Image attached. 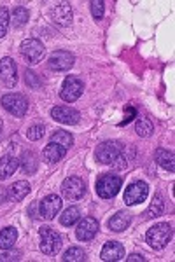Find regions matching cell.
Masks as SVG:
<instances>
[{"instance_id": "cell-18", "label": "cell", "mask_w": 175, "mask_h": 262, "mask_svg": "<svg viewBox=\"0 0 175 262\" xmlns=\"http://www.w3.org/2000/svg\"><path fill=\"white\" fill-rule=\"evenodd\" d=\"M18 166H20L18 158H14V156H11V154L2 156V158H0V180H6L14 175Z\"/></svg>"}, {"instance_id": "cell-8", "label": "cell", "mask_w": 175, "mask_h": 262, "mask_svg": "<svg viewBox=\"0 0 175 262\" xmlns=\"http://www.w3.org/2000/svg\"><path fill=\"white\" fill-rule=\"evenodd\" d=\"M149 194V187L146 182H133L126 187L125 191V203L126 205H139V203L146 201Z\"/></svg>"}, {"instance_id": "cell-27", "label": "cell", "mask_w": 175, "mask_h": 262, "mask_svg": "<svg viewBox=\"0 0 175 262\" xmlns=\"http://www.w3.org/2000/svg\"><path fill=\"white\" fill-rule=\"evenodd\" d=\"M63 260L65 262H84L86 260V252L79 247H72L63 253Z\"/></svg>"}, {"instance_id": "cell-5", "label": "cell", "mask_w": 175, "mask_h": 262, "mask_svg": "<svg viewBox=\"0 0 175 262\" xmlns=\"http://www.w3.org/2000/svg\"><path fill=\"white\" fill-rule=\"evenodd\" d=\"M123 154V145L119 142H104L96 149V161L102 164L116 163Z\"/></svg>"}, {"instance_id": "cell-6", "label": "cell", "mask_w": 175, "mask_h": 262, "mask_svg": "<svg viewBox=\"0 0 175 262\" xmlns=\"http://www.w3.org/2000/svg\"><path fill=\"white\" fill-rule=\"evenodd\" d=\"M62 248V236L51 227L41 229V250L46 255H56Z\"/></svg>"}, {"instance_id": "cell-16", "label": "cell", "mask_w": 175, "mask_h": 262, "mask_svg": "<svg viewBox=\"0 0 175 262\" xmlns=\"http://www.w3.org/2000/svg\"><path fill=\"white\" fill-rule=\"evenodd\" d=\"M100 257H102V260H107V262L121 260L123 257H125V247L118 242H109L104 245V248H102Z\"/></svg>"}, {"instance_id": "cell-24", "label": "cell", "mask_w": 175, "mask_h": 262, "mask_svg": "<svg viewBox=\"0 0 175 262\" xmlns=\"http://www.w3.org/2000/svg\"><path fill=\"white\" fill-rule=\"evenodd\" d=\"M163 210H165V201L163 198L160 196V194H156L154 200L151 201V205H149V208L144 212V219L149 221V219H154V217H160V215H163Z\"/></svg>"}, {"instance_id": "cell-32", "label": "cell", "mask_w": 175, "mask_h": 262, "mask_svg": "<svg viewBox=\"0 0 175 262\" xmlns=\"http://www.w3.org/2000/svg\"><path fill=\"white\" fill-rule=\"evenodd\" d=\"M89 7H91V14L95 19H102L104 18V11H105V4L102 0H93L89 2Z\"/></svg>"}, {"instance_id": "cell-33", "label": "cell", "mask_w": 175, "mask_h": 262, "mask_svg": "<svg viewBox=\"0 0 175 262\" xmlns=\"http://www.w3.org/2000/svg\"><path fill=\"white\" fill-rule=\"evenodd\" d=\"M25 81H27L28 86H32L33 90H39V88L42 86V81H41L39 77H37L35 72H30V70H27V74H25Z\"/></svg>"}, {"instance_id": "cell-1", "label": "cell", "mask_w": 175, "mask_h": 262, "mask_svg": "<svg viewBox=\"0 0 175 262\" xmlns=\"http://www.w3.org/2000/svg\"><path fill=\"white\" fill-rule=\"evenodd\" d=\"M172 226L166 222H161V224H156L152 226L151 229L147 231L146 234V242L152 250H163V248L172 242Z\"/></svg>"}, {"instance_id": "cell-12", "label": "cell", "mask_w": 175, "mask_h": 262, "mask_svg": "<svg viewBox=\"0 0 175 262\" xmlns=\"http://www.w3.org/2000/svg\"><path fill=\"white\" fill-rule=\"evenodd\" d=\"M98 221L93 217H84L83 221L77 224V229H75V236H77V239L81 242H89V239H93L96 236L98 232Z\"/></svg>"}, {"instance_id": "cell-14", "label": "cell", "mask_w": 175, "mask_h": 262, "mask_svg": "<svg viewBox=\"0 0 175 262\" xmlns=\"http://www.w3.org/2000/svg\"><path fill=\"white\" fill-rule=\"evenodd\" d=\"M51 117L54 121L62 122V124H77L81 119V114L75 108L65 107V105H58L51 111Z\"/></svg>"}, {"instance_id": "cell-20", "label": "cell", "mask_w": 175, "mask_h": 262, "mask_svg": "<svg viewBox=\"0 0 175 262\" xmlns=\"http://www.w3.org/2000/svg\"><path fill=\"white\" fill-rule=\"evenodd\" d=\"M154 158H156V163L160 164L161 168H165L166 171L173 173V170H175L173 152L165 150V149H158V150H156V154H154Z\"/></svg>"}, {"instance_id": "cell-10", "label": "cell", "mask_w": 175, "mask_h": 262, "mask_svg": "<svg viewBox=\"0 0 175 262\" xmlns=\"http://www.w3.org/2000/svg\"><path fill=\"white\" fill-rule=\"evenodd\" d=\"M74 54L68 53V51H54L53 54L49 56L48 65L51 70H56V72H63L68 70L72 65H74Z\"/></svg>"}, {"instance_id": "cell-2", "label": "cell", "mask_w": 175, "mask_h": 262, "mask_svg": "<svg viewBox=\"0 0 175 262\" xmlns=\"http://www.w3.org/2000/svg\"><path fill=\"white\" fill-rule=\"evenodd\" d=\"M121 185H123L121 177L114 175V173H107V175H104V177L98 179L96 194L100 198H104V200H110V198H114L119 192Z\"/></svg>"}, {"instance_id": "cell-7", "label": "cell", "mask_w": 175, "mask_h": 262, "mask_svg": "<svg viewBox=\"0 0 175 262\" xmlns=\"http://www.w3.org/2000/svg\"><path fill=\"white\" fill-rule=\"evenodd\" d=\"M83 91H84V84H83L81 79H77V77H67L65 81H63V84H62L60 96H62L63 101H68V103H72V101H75L81 95H83Z\"/></svg>"}, {"instance_id": "cell-3", "label": "cell", "mask_w": 175, "mask_h": 262, "mask_svg": "<svg viewBox=\"0 0 175 262\" xmlns=\"http://www.w3.org/2000/svg\"><path fill=\"white\" fill-rule=\"evenodd\" d=\"M2 107L6 108L7 112L12 114L16 117H23L28 111V100L25 98L20 93H9V95H4L2 100H0Z\"/></svg>"}, {"instance_id": "cell-21", "label": "cell", "mask_w": 175, "mask_h": 262, "mask_svg": "<svg viewBox=\"0 0 175 262\" xmlns=\"http://www.w3.org/2000/svg\"><path fill=\"white\" fill-rule=\"evenodd\" d=\"M30 189H32V187H30L28 182L18 180L9 187V198H11V200H14V201H21V200H25V198L28 196Z\"/></svg>"}, {"instance_id": "cell-11", "label": "cell", "mask_w": 175, "mask_h": 262, "mask_svg": "<svg viewBox=\"0 0 175 262\" xmlns=\"http://www.w3.org/2000/svg\"><path fill=\"white\" fill-rule=\"evenodd\" d=\"M39 210H41L39 215H42L46 221H53L60 210H62V200H60L56 194H49V196H46L44 200L41 201Z\"/></svg>"}, {"instance_id": "cell-23", "label": "cell", "mask_w": 175, "mask_h": 262, "mask_svg": "<svg viewBox=\"0 0 175 262\" xmlns=\"http://www.w3.org/2000/svg\"><path fill=\"white\" fill-rule=\"evenodd\" d=\"M18 239V231L14 227H6L0 231V248L2 250H11Z\"/></svg>"}, {"instance_id": "cell-26", "label": "cell", "mask_w": 175, "mask_h": 262, "mask_svg": "<svg viewBox=\"0 0 175 262\" xmlns=\"http://www.w3.org/2000/svg\"><path fill=\"white\" fill-rule=\"evenodd\" d=\"M53 143H58V145L65 147V149L68 150L72 147V143H74V138H72V135L68 133V131H63V129H58L56 133L51 137V140Z\"/></svg>"}, {"instance_id": "cell-34", "label": "cell", "mask_w": 175, "mask_h": 262, "mask_svg": "<svg viewBox=\"0 0 175 262\" xmlns=\"http://www.w3.org/2000/svg\"><path fill=\"white\" fill-rule=\"evenodd\" d=\"M135 117H139V114H137V108H135V107H126V108H125V119L119 122V126L128 124V122L133 121Z\"/></svg>"}, {"instance_id": "cell-4", "label": "cell", "mask_w": 175, "mask_h": 262, "mask_svg": "<svg viewBox=\"0 0 175 262\" xmlns=\"http://www.w3.org/2000/svg\"><path fill=\"white\" fill-rule=\"evenodd\" d=\"M20 53L28 63L35 65V63H39L42 58H44L46 49H44V44H42L39 39H27L21 42Z\"/></svg>"}, {"instance_id": "cell-29", "label": "cell", "mask_w": 175, "mask_h": 262, "mask_svg": "<svg viewBox=\"0 0 175 262\" xmlns=\"http://www.w3.org/2000/svg\"><path fill=\"white\" fill-rule=\"evenodd\" d=\"M12 25H14L16 28H20V27H23V25H27V21H28V11L25 9V7H16L14 11H12Z\"/></svg>"}, {"instance_id": "cell-38", "label": "cell", "mask_w": 175, "mask_h": 262, "mask_svg": "<svg viewBox=\"0 0 175 262\" xmlns=\"http://www.w3.org/2000/svg\"><path fill=\"white\" fill-rule=\"evenodd\" d=\"M35 206H37V205H32V206H30V213H32V217H33V219H37V215H35Z\"/></svg>"}, {"instance_id": "cell-35", "label": "cell", "mask_w": 175, "mask_h": 262, "mask_svg": "<svg viewBox=\"0 0 175 262\" xmlns=\"http://www.w3.org/2000/svg\"><path fill=\"white\" fill-rule=\"evenodd\" d=\"M21 253L20 252H6L0 255V262H12V260H20Z\"/></svg>"}, {"instance_id": "cell-36", "label": "cell", "mask_w": 175, "mask_h": 262, "mask_svg": "<svg viewBox=\"0 0 175 262\" xmlns=\"http://www.w3.org/2000/svg\"><path fill=\"white\" fill-rule=\"evenodd\" d=\"M128 262H144L146 260V257L142 255V253H131L130 257H126Z\"/></svg>"}, {"instance_id": "cell-17", "label": "cell", "mask_w": 175, "mask_h": 262, "mask_svg": "<svg viewBox=\"0 0 175 262\" xmlns=\"http://www.w3.org/2000/svg\"><path fill=\"white\" fill-rule=\"evenodd\" d=\"M67 154V149L62 145H58V143H53L49 142L48 145H46V149L42 150V158H44V161L48 164H54L58 161H62L63 158H65Z\"/></svg>"}, {"instance_id": "cell-37", "label": "cell", "mask_w": 175, "mask_h": 262, "mask_svg": "<svg viewBox=\"0 0 175 262\" xmlns=\"http://www.w3.org/2000/svg\"><path fill=\"white\" fill-rule=\"evenodd\" d=\"M7 198H9V191H7L6 187H0V203L6 201Z\"/></svg>"}, {"instance_id": "cell-31", "label": "cell", "mask_w": 175, "mask_h": 262, "mask_svg": "<svg viewBox=\"0 0 175 262\" xmlns=\"http://www.w3.org/2000/svg\"><path fill=\"white\" fill-rule=\"evenodd\" d=\"M44 137V126L42 124H33L30 126L28 131H27V138L28 140H41V138Z\"/></svg>"}, {"instance_id": "cell-15", "label": "cell", "mask_w": 175, "mask_h": 262, "mask_svg": "<svg viewBox=\"0 0 175 262\" xmlns=\"http://www.w3.org/2000/svg\"><path fill=\"white\" fill-rule=\"evenodd\" d=\"M51 18L60 27H68L72 23V9L68 2H60L51 9Z\"/></svg>"}, {"instance_id": "cell-9", "label": "cell", "mask_w": 175, "mask_h": 262, "mask_svg": "<svg viewBox=\"0 0 175 262\" xmlns=\"http://www.w3.org/2000/svg\"><path fill=\"white\" fill-rule=\"evenodd\" d=\"M62 192L67 200H79L86 192V185L79 177H68L62 184Z\"/></svg>"}, {"instance_id": "cell-25", "label": "cell", "mask_w": 175, "mask_h": 262, "mask_svg": "<svg viewBox=\"0 0 175 262\" xmlns=\"http://www.w3.org/2000/svg\"><path fill=\"white\" fill-rule=\"evenodd\" d=\"M79 219H81V210L77 206H70V208H67L62 217H60V222H62V226H74Z\"/></svg>"}, {"instance_id": "cell-30", "label": "cell", "mask_w": 175, "mask_h": 262, "mask_svg": "<svg viewBox=\"0 0 175 262\" xmlns=\"http://www.w3.org/2000/svg\"><path fill=\"white\" fill-rule=\"evenodd\" d=\"M9 23H11V18H9V11H7V7H0V37H4L7 33Z\"/></svg>"}, {"instance_id": "cell-22", "label": "cell", "mask_w": 175, "mask_h": 262, "mask_svg": "<svg viewBox=\"0 0 175 262\" xmlns=\"http://www.w3.org/2000/svg\"><path fill=\"white\" fill-rule=\"evenodd\" d=\"M37 166H39V159H37V154L32 150L23 152L21 156V168L27 175H33L37 171Z\"/></svg>"}, {"instance_id": "cell-19", "label": "cell", "mask_w": 175, "mask_h": 262, "mask_svg": "<svg viewBox=\"0 0 175 262\" xmlns=\"http://www.w3.org/2000/svg\"><path fill=\"white\" fill-rule=\"evenodd\" d=\"M130 224H131V213L126 212V210H121V212H118L109 221V227H110V231H114V232H121V231H125Z\"/></svg>"}, {"instance_id": "cell-39", "label": "cell", "mask_w": 175, "mask_h": 262, "mask_svg": "<svg viewBox=\"0 0 175 262\" xmlns=\"http://www.w3.org/2000/svg\"><path fill=\"white\" fill-rule=\"evenodd\" d=\"M0 135H2V121H0Z\"/></svg>"}, {"instance_id": "cell-13", "label": "cell", "mask_w": 175, "mask_h": 262, "mask_svg": "<svg viewBox=\"0 0 175 262\" xmlns=\"http://www.w3.org/2000/svg\"><path fill=\"white\" fill-rule=\"evenodd\" d=\"M18 69H16V63L11 58H4L0 60V81L4 82V86L12 88L18 82Z\"/></svg>"}, {"instance_id": "cell-28", "label": "cell", "mask_w": 175, "mask_h": 262, "mask_svg": "<svg viewBox=\"0 0 175 262\" xmlns=\"http://www.w3.org/2000/svg\"><path fill=\"white\" fill-rule=\"evenodd\" d=\"M135 131L139 137H149V135L152 133V122L146 119V117H139L137 119V126H135Z\"/></svg>"}]
</instances>
